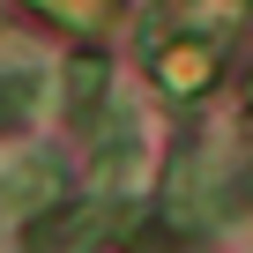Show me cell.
<instances>
[{
	"label": "cell",
	"instance_id": "cell-1",
	"mask_svg": "<svg viewBox=\"0 0 253 253\" xmlns=\"http://www.w3.org/2000/svg\"><path fill=\"white\" fill-rule=\"evenodd\" d=\"M216 60H223V45L201 38V30L157 45V82H164V97H201V89L216 82Z\"/></svg>",
	"mask_w": 253,
	"mask_h": 253
},
{
	"label": "cell",
	"instance_id": "cell-2",
	"mask_svg": "<svg viewBox=\"0 0 253 253\" xmlns=\"http://www.w3.org/2000/svg\"><path fill=\"white\" fill-rule=\"evenodd\" d=\"M30 8H45V15H60V23L89 30V23H104V15H112V0H30Z\"/></svg>",
	"mask_w": 253,
	"mask_h": 253
},
{
	"label": "cell",
	"instance_id": "cell-3",
	"mask_svg": "<svg viewBox=\"0 0 253 253\" xmlns=\"http://www.w3.org/2000/svg\"><path fill=\"white\" fill-rule=\"evenodd\" d=\"M97 89H104V60H75V67H67V97H75V112H89Z\"/></svg>",
	"mask_w": 253,
	"mask_h": 253
},
{
	"label": "cell",
	"instance_id": "cell-4",
	"mask_svg": "<svg viewBox=\"0 0 253 253\" xmlns=\"http://www.w3.org/2000/svg\"><path fill=\"white\" fill-rule=\"evenodd\" d=\"M30 104H38V82H30V75H15L8 89H0V126H8V119H23Z\"/></svg>",
	"mask_w": 253,
	"mask_h": 253
}]
</instances>
